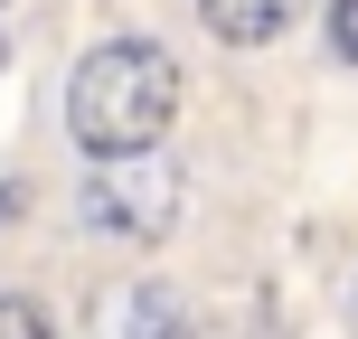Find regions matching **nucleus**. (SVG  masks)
I'll return each instance as SVG.
<instances>
[{"mask_svg": "<svg viewBox=\"0 0 358 339\" xmlns=\"http://www.w3.org/2000/svg\"><path fill=\"white\" fill-rule=\"evenodd\" d=\"M321 29H330V57H340V66H358V0H330Z\"/></svg>", "mask_w": 358, "mask_h": 339, "instance_id": "obj_6", "label": "nucleus"}, {"mask_svg": "<svg viewBox=\"0 0 358 339\" xmlns=\"http://www.w3.org/2000/svg\"><path fill=\"white\" fill-rule=\"evenodd\" d=\"M302 10H311V0H198L208 38H227V48H264V38H283Z\"/></svg>", "mask_w": 358, "mask_h": 339, "instance_id": "obj_4", "label": "nucleus"}, {"mask_svg": "<svg viewBox=\"0 0 358 339\" xmlns=\"http://www.w3.org/2000/svg\"><path fill=\"white\" fill-rule=\"evenodd\" d=\"M0 339H57V311L38 292H0Z\"/></svg>", "mask_w": 358, "mask_h": 339, "instance_id": "obj_5", "label": "nucleus"}, {"mask_svg": "<svg viewBox=\"0 0 358 339\" xmlns=\"http://www.w3.org/2000/svg\"><path fill=\"white\" fill-rule=\"evenodd\" d=\"M179 179L170 161H94L85 189H76V217H85L94 236H113V245H161V236L179 226Z\"/></svg>", "mask_w": 358, "mask_h": 339, "instance_id": "obj_2", "label": "nucleus"}, {"mask_svg": "<svg viewBox=\"0 0 358 339\" xmlns=\"http://www.w3.org/2000/svg\"><path fill=\"white\" fill-rule=\"evenodd\" d=\"M94 339H189V302H179L161 273H142V283H123L94 311Z\"/></svg>", "mask_w": 358, "mask_h": 339, "instance_id": "obj_3", "label": "nucleus"}, {"mask_svg": "<svg viewBox=\"0 0 358 339\" xmlns=\"http://www.w3.org/2000/svg\"><path fill=\"white\" fill-rule=\"evenodd\" d=\"M189 104V75L161 38H94L66 75V132L85 161H142Z\"/></svg>", "mask_w": 358, "mask_h": 339, "instance_id": "obj_1", "label": "nucleus"}]
</instances>
